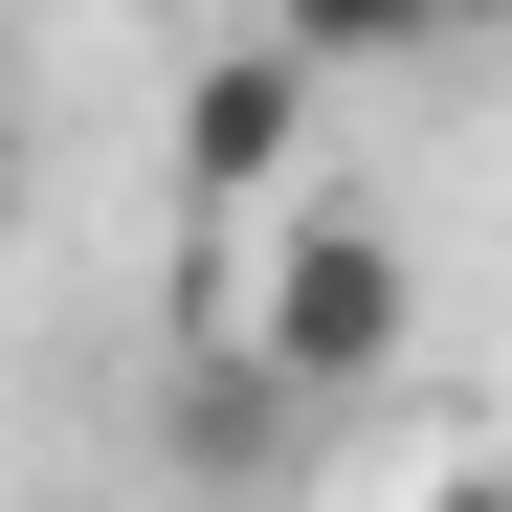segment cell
Segmentation results:
<instances>
[{
	"mask_svg": "<svg viewBox=\"0 0 512 512\" xmlns=\"http://www.w3.org/2000/svg\"><path fill=\"white\" fill-rule=\"evenodd\" d=\"M401 334H423L401 223H357V201H268V245H245V379H268V401H334V379H379Z\"/></svg>",
	"mask_w": 512,
	"mask_h": 512,
	"instance_id": "cell-1",
	"label": "cell"
},
{
	"mask_svg": "<svg viewBox=\"0 0 512 512\" xmlns=\"http://www.w3.org/2000/svg\"><path fill=\"white\" fill-rule=\"evenodd\" d=\"M290 156H312V23H268V45H201V67H179V179L268 223V201H312Z\"/></svg>",
	"mask_w": 512,
	"mask_h": 512,
	"instance_id": "cell-2",
	"label": "cell"
},
{
	"mask_svg": "<svg viewBox=\"0 0 512 512\" xmlns=\"http://www.w3.org/2000/svg\"><path fill=\"white\" fill-rule=\"evenodd\" d=\"M401 512H512V468H423V490H401Z\"/></svg>",
	"mask_w": 512,
	"mask_h": 512,
	"instance_id": "cell-3",
	"label": "cell"
},
{
	"mask_svg": "<svg viewBox=\"0 0 512 512\" xmlns=\"http://www.w3.org/2000/svg\"><path fill=\"white\" fill-rule=\"evenodd\" d=\"M0 245H23V134H0Z\"/></svg>",
	"mask_w": 512,
	"mask_h": 512,
	"instance_id": "cell-4",
	"label": "cell"
}]
</instances>
